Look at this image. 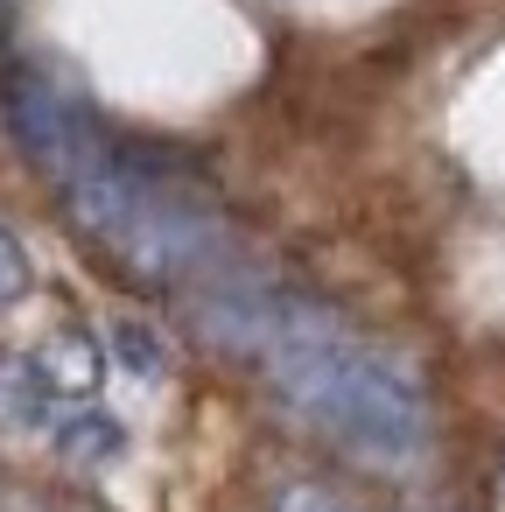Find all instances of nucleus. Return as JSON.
Wrapping results in <instances>:
<instances>
[{"mask_svg": "<svg viewBox=\"0 0 505 512\" xmlns=\"http://www.w3.org/2000/svg\"><path fill=\"white\" fill-rule=\"evenodd\" d=\"M22 365H29V379L50 393V400H64V407H92V393H99V379H106V344L99 337H78V330H50L36 351H22Z\"/></svg>", "mask_w": 505, "mask_h": 512, "instance_id": "4", "label": "nucleus"}, {"mask_svg": "<svg viewBox=\"0 0 505 512\" xmlns=\"http://www.w3.org/2000/svg\"><path fill=\"white\" fill-rule=\"evenodd\" d=\"M197 323L211 344H225L232 358H246L267 393L309 421L316 435H330L337 449L365 456V463H421L428 449V393L421 379L379 351L365 330H351L330 302L267 281V274H225L211 288L190 295Z\"/></svg>", "mask_w": 505, "mask_h": 512, "instance_id": "1", "label": "nucleus"}, {"mask_svg": "<svg viewBox=\"0 0 505 512\" xmlns=\"http://www.w3.org/2000/svg\"><path fill=\"white\" fill-rule=\"evenodd\" d=\"M0 106H8L15 148H22L57 190L78 183V176L113 148V134L92 120V106H85L78 92H64L43 64H8V71H0Z\"/></svg>", "mask_w": 505, "mask_h": 512, "instance_id": "3", "label": "nucleus"}, {"mask_svg": "<svg viewBox=\"0 0 505 512\" xmlns=\"http://www.w3.org/2000/svg\"><path fill=\"white\" fill-rule=\"evenodd\" d=\"M274 512H351L344 498H330L323 484H288L281 498H274Z\"/></svg>", "mask_w": 505, "mask_h": 512, "instance_id": "8", "label": "nucleus"}, {"mask_svg": "<svg viewBox=\"0 0 505 512\" xmlns=\"http://www.w3.org/2000/svg\"><path fill=\"white\" fill-rule=\"evenodd\" d=\"M99 344H106V358H113L120 372H134V379H169V344H162L155 323H141V316H113V323L99 330Z\"/></svg>", "mask_w": 505, "mask_h": 512, "instance_id": "6", "label": "nucleus"}, {"mask_svg": "<svg viewBox=\"0 0 505 512\" xmlns=\"http://www.w3.org/2000/svg\"><path fill=\"white\" fill-rule=\"evenodd\" d=\"M50 449L78 470H113L127 456V428L106 414V407H71L57 428H50Z\"/></svg>", "mask_w": 505, "mask_h": 512, "instance_id": "5", "label": "nucleus"}, {"mask_svg": "<svg viewBox=\"0 0 505 512\" xmlns=\"http://www.w3.org/2000/svg\"><path fill=\"white\" fill-rule=\"evenodd\" d=\"M36 288V267H29V253H22V239L0 225V309H15L22 295Z\"/></svg>", "mask_w": 505, "mask_h": 512, "instance_id": "7", "label": "nucleus"}, {"mask_svg": "<svg viewBox=\"0 0 505 512\" xmlns=\"http://www.w3.org/2000/svg\"><path fill=\"white\" fill-rule=\"evenodd\" d=\"M71 225L134 288H211L239 274V239L218 190L148 141H113L78 183H64Z\"/></svg>", "mask_w": 505, "mask_h": 512, "instance_id": "2", "label": "nucleus"}]
</instances>
